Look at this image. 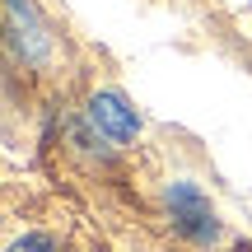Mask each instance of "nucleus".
Instances as JSON below:
<instances>
[{
	"label": "nucleus",
	"instance_id": "2",
	"mask_svg": "<svg viewBox=\"0 0 252 252\" xmlns=\"http://www.w3.org/2000/svg\"><path fill=\"white\" fill-rule=\"evenodd\" d=\"M168 215H173V229L191 243H215L220 238V215L196 182H173L168 187Z\"/></svg>",
	"mask_w": 252,
	"mask_h": 252
},
{
	"label": "nucleus",
	"instance_id": "4",
	"mask_svg": "<svg viewBox=\"0 0 252 252\" xmlns=\"http://www.w3.org/2000/svg\"><path fill=\"white\" fill-rule=\"evenodd\" d=\"M9 252H56V243H52L47 234H24V238H19V243L9 248Z\"/></svg>",
	"mask_w": 252,
	"mask_h": 252
},
{
	"label": "nucleus",
	"instance_id": "1",
	"mask_svg": "<svg viewBox=\"0 0 252 252\" xmlns=\"http://www.w3.org/2000/svg\"><path fill=\"white\" fill-rule=\"evenodd\" d=\"M5 37H9V52L24 65H42L52 56V28L37 14L33 0H5Z\"/></svg>",
	"mask_w": 252,
	"mask_h": 252
},
{
	"label": "nucleus",
	"instance_id": "3",
	"mask_svg": "<svg viewBox=\"0 0 252 252\" xmlns=\"http://www.w3.org/2000/svg\"><path fill=\"white\" fill-rule=\"evenodd\" d=\"M84 117H89V126L103 135V140H112V145H126V140H135V135H140V112H135L122 94H108V89L94 94Z\"/></svg>",
	"mask_w": 252,
	"mask_h": 252
}]
</instances>
